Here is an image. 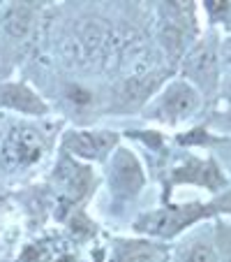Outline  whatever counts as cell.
Here are the masks:
<instances>
[{
	"label": "cell",
	"mask_w": 231,
	"mask_h": 262,
	"mask_svg": "<svg viewBox=\"0 0 231 262\" xmlns=\"http://www.w3.org/2000/svg\"><path fill=\"white\" fill-rule=\"evenodd\" d=\"M176 181H194V183H201L206 188L215 190V188H220V183H224V179L220 177V172H217V167L213 163L190 160L183 169H176Z\"/></svg>",
	"instance_id": "obj_10"
},
{
	"label": "cell",
	"mask_w": 231,
	"mask_h": 262,
	"mask_svg": "<svg viewBox=\"0 0 231 262\" xmlns=\"http://www.w3.org/2000/svg\"><path fill=\"white\" fill-rule=\"evenodd\" d=\"M229 95H231V81H229Z\"/></svg>",
	"instance_id": "obj_17"
},
{
	"label": "cell",
	"mask_w": 231,
	"mask_h": 262,
	"mask_svg": "<svg viewBox=\"0 0 231 262\" xmlns=\"http://www.w3.org/2000/svg\"><path fill=\"white\" fill-rule=\"evenodd\" d=\"M109 186H111L116 198L130 200L132 195H137L143 186V169L139 165L137 156L132 151H116L111 160V174H109Z\"/></svg>",
	"instance_id": "obj_5"
},
{
	"label": "cell",
	"mask_w": 231,
	"mask_h": 262,
	"mask_svg": "<svg viewBox=\"0 0 231 262\" xmlns=\"http://www.w3.org/2000/svg\"><path fill=\"white\" fill-rule=\"evenodd\" d=\"M118 142L116 133L107 130H72L65 135L63 148L81 160H104Z\"/></svg>",
	"instance_id": "obj_4"
},
{
	"label": "cell",
	"mask_w": 231,
	"mask_h": 262,
	"mask_svg": "<svg viewBox=\"0 0 231 262\" xmlns=\"http://www.w3.org/2000/svg\"><path fill=\"white\" fill-rule=\"evenodd\" d=\"M215 207H222V209H220V211H229V213H231V193H226V195H224V198H222V200H220V202H217V204H215Z\"/></svg>",
	"instance_id": "obj_14"
},
{
	"label": "cell",
	"mask_w": 231,
	"mask_h": 262,
	"mask_svg": "<svg viewBox=\"0 0 231 262\" xmlns=\"http://www.w3.org/2000/svg\"><path fill=\"white\" fill-rule=\"evenodd\" d=\"M217 65H220V60H217V49L215 45H199L197 49L190 54V58L185 60V65H183V72L187 74V79L197 81V84H203V86H215L217 84Z\"/></svg>",
	"instance_id": "obj_6"
},
{
	"label": "cell",
	"mask_w": 231,
	"mask_h": 262,
	"mask_svg": "<svg viewBox=\"0 0 231 262\" xmlns=\"http://www.w3.org/2000/svg\"><path fill=\"white\" fill-rule=\"evenodd\" d=\"M0 104L21 112V114H30V116H42L49 112L42 98L37 93L28 89L25 84H3L0 86Z\"/></svg>",
	"instance_id": "obj_7"
},
{
	"label": "cell",
	"mask_w": 231,
	"mask_h": 262,
	"mask_svg": "<svg viewBox=\"0 0 231 262\" xmlns=\"http://www.w3.org/2000/svg\"><path fill=\"white\" fill-rule=\"evenodd\" d=\"M199 107V91L194 84L187 79H178L164 89V93L158 98L155 109H152V119L162 121V123H178Z\"/></svg>",
	"instance_id": "obj_3"
},
{
	"label": "cell",
	"mask_w": 231,
	"mask_h": 262,
	"mask_svg": "<svg viewBox=\"0 0 231 262\" xmlns=\"http://www.w3.org/2000/svg\"><path fill=\"white\" fill-rule=\"evenodd\" d=\"M30 24H33V16H30L28 7H12L5 16V28L14 37H23L30 30Z\"/></svg>",
	"instance_id": "obj_11"
},
{
	"label": "cell",
	"mask_w": 231,
	"mask_h": 262,
	"mask_svg": "<svg viewBox=\"0 0 231 262\" xmlns=\"http://www.w3.org/2000/svg\"><path fill=\"white\" fill-rule=\"evenodd\" d=\"M167 251L152 242H118L113 248L111 262H164Z\"/></svg>",
	"instance_id": "obj_8"
},
{
	"label": "cell",
	"mask_w": 231,
	"mask_h": 262,
	"mask_svg": "<svg viewBox=\"0 0 231 262\" xmlns=\"http://www.w3.org/2000/svg\"><path fill=\"white\" fill-rule=\"evenodd\" d=\"M58 262H76V260H74V257H60Z\"/></svg>",
	"instance_id": "obj_16"
},
{
	"label": "cell",
	"mask_w": 231,
	"mask_h": 262,
	"mask_svg": "<svg viewBox=\"0 0 231 262\" xmlns=\"http://www.w3.org/2000/svg\"><path fill=\"white\" fill-rule=\"evenodd\" d=\"M211 207H201V204H187V207H169L158 209V211L143 213L137 223L134 230L139 234H148L155 239H171L187 230L192 223H197L201 216H206Z\"/></svg>",
	"instance_id": "obj_1"
},
{
	"label": "cell",
	"mask_w": 231,
	"mask_h": 262,
	"mask_svg": "<svg viewBox=\"0 0 231 262\" xmlns=\"http://www.w3.org/2000/svg\"><path fill=\"white\" fill-rule=\"evenodd\" d=\"M0 154H3V163L7 167L12 169L28 167V165H35L44 156V139L30 125H16L3 139Z\"/></svg>",
	"instance_id": "obj_2"
},
{
	"label": "cell",
	"mask_w": 231,
	"mask_h": 262,
	"mask_svg": "<svg viewBox=\"0 0 231 262\" xmlns=\"http://www.w3.org/2000/svg\"><path fill=\"white\" fill-rule=\"evenodd\" d=\"M173 262H220L215 242L211 237H192L176 248Z\"/></svg>",
	"instance_id": "obj_9"
},
{
	"label": "cell",
	"mask_w": 231,
	"mask_h": 262,
	"mask_svg": "<svg viewBox=\"0 0 231 262\" xmlns=\"http://www.w3.org/2000/svg\"><path fill=\"white\" fill-rule=\"evenodd\" d=\"M215 248L220 262H231V228L229 225H220L215 232Z\"/></svg>",
	"instance_id": "obj_12"
},
{
	"label": "cell",
	"mask_w": 231,
	"mask_h": 262,
	"mask_svg": "<svg viewBox=\"0 0 231 262\" xmlns=\"http://www.w3.org/2000/svg\"><path fill=\"white\" fill-rule=\"evenodd\" d=\"M213 125H215L217 130H226V133H231V107L226 109V112H222V114H217L215 119H213Z\"/></svg>",
	"instance_id": "obj_13"
},
{
	"label": "cell",
	"mask_w": 231,
	"mask_h": 262,
	"mask_svg": "<svg viewBox=\"0 0 231 262\" xmlns=\"http://www.w3.org/2000/svg\"><path fill=\"white\" fill-rule=\"evenodd\" d=\"M226 60L231 63V40H229V45H226Z\"/></svg>",
	"instance_id": "obj_15"
}]
</instances>
